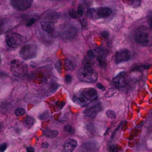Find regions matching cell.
<instances>
[{
  "instance_id": "14",
  "label": "cell",
  "mask_w": 152,
  "mask_h": 152,
  "mask_svg": "<svg viewBox=\"0 0 152 152\" xmlns=\"http://www.w3.org/2000/svg\"><path fill=\"white\" fill-rule=\"evenodd\" d=\"M77 146V141L74 140H68L64 144V149L65 151L71 152L74 151L76 148V147Z\"/></svg>"
},
{
  "instance_id": "25",
  "label": "cell",
  "mask_w": 152,
  "mask_h": 152,
  "mask_svg": "<svg viewBox=\"0 0 152 152\" xmlns=\"http://www.w3.org/2000/svg\"><path fill=\"white\" fill-rule=\"evenodd\" d=\"M148 23H149L151 28H152V12H151L150 14L148 15Z\"/></svg>"
},
{
  "instance_id": "29",
  "label": "cell",
  "mask_w": 152,
  "mask_h": 152,
  "mask_svg": "<svg viewBox=\"0 0 152 152\" xmlns=\"http://www.w3.org/2000/svg\"><path fill=\"white\" fill-rule=\"evenodd\" d=\"M102 35L103 36L104 38H108V33L106 32V31H105V32H102Z\"/></svg>"
},
{
  "instance_id": "19",
  "label": "cell",
  "mask_w": 152,
  "mask_h": 152,
  "mask_svg": "<svg viewBox=\"0 0 152 152\" xmlns=\"http://www.w3.org/2000/svg\"><path fill=\"white\" fill-rule=\"evenodd\" d=\"M107 117H109L110 119H115L116 118V113L114 111H111V110H108L106 112Z\"/></svg>"
},
{
  "instance_id": "8",
  "label": "cell",
  "mask_w": 152,
  "mask_h": 152,
  "mask_svg": "<svg viewBox=\"0 0 152 152\" xmlns=\"http://www.w3.org/2000/svg\"><path fill=\"white\" fill-rule=\"evenodd\" d=\"M37 52V46L34 45H26L21 48L19 51L20 56L23 59H31L35 57Z\"/></svg>"
},
{
  "instance_id": "4",
  "label": "cell",
  "mask_w": 152,
  "mask_h": 152,
  "mask_svg": "<svg viewBox=\"0 0 152 152\" xmlns=\"http://www.w3.org/2000/svg\"><path fill=\"white\" fill-rule=\"evenodd\" d=\"M79 77L83 81L93 83L97 80L98 75L97 73L94 71V69L92 68L91 66L85 65L84 68H82L81 71L79 73Z\"/></svg>"
},
{
  "instance_id": "26",
  "label": "cell",
  "mask_w": 152,
  "mask_h": 152,
  "mask_svg": "<svg viewBox=\"0 0 152 152\" xmlns=\"http://www.w3.org/2000/svg\"><path fill=\"white\" fill-rule=\"evenodd\" d=\"M71 80H72V77H71V75L68 74V75L65 76V80H66L67 83H71Z\"/></svg>"
},
{
  "instance_id": "17",
  "label": "cell",
  "mask_w": 152,
  "mask_h": 152,
  "mask_svg": "<svg viewBox=\"0 0 152 152\" xmlns=\"http://www.w3.org/2000/svg\"><path fill=\"white\" fill-rule=\"evenodd\" d=\"M44 134L46 137L50 138H55L57 137L58 132L56 131H52V130H45L44 132Z\"/></svg>"
},
{
  "instance_id": "27",
  "label": "cell",
  "mask_w": 152,
  "mask_h": 152,
  "mask_svg": "<svg viewBox=\"0 0 152 152\" xmlns=\"http://www.w3.org/2000/svg\"><path fill=\"white\" fill-rule=\"evenodd\" d=\"M56 69H57L58 71H59V72H61V69H62V65H61L60 62H58L57 63H56Z\"/></svg>"
},
{
  "instance_id": "5",
  "label": "cell",
  "mask_w": 152,
  "mask_h": 152,
  "mask_svg": "<svg viewBox=\"0 0 152 152\" xmlns=\"http://www.w3.org/2000/svg\"><path fill=\"white\" fill-rule=\"evenodd\" d=\"M10 71L16 77H25L28 74V66L22 61L15 59L10 63Z\"/></svg>"
},
{
  "instance_id": "12",
  "label": "cell",
  "mask_w": 152,
  "mask_h": 152,
  "mask_svg": "<svg viewBox=\"0 0 152 152\" xmlns=\"http://www.w3.org/2000/svg\"><path fill=\"white\" fill-rule=\"evenodd\" d=\"M102 107L101 103L96 104V105L93 107H91V108H88V109H86L85 111L84 114L86 117H91V118H93V117H95L99 112H100L101 110H102Z\"/></svg>"
},
{
  "instance_id": "1",
  "label": "cell",
  "mask_w": 152,
  "mask_h": 152,
  "mask_svg": "<svg viewBox=\"0 0 152 152\" xmlns=\"http://www.w3.org/2000/svg\"><path fill=\"white\" fill-rule=\"evenodd\" d=\"M97 93L94 88H84L77 92L74 96V102L80 106H86L94 101Z\"/></svg>"
},
{
  "instance_id": "15",
  "label": "cell",
  "mask_w": 152,
  "mask_h": 152,
  "mask_svg": "<svg viewBox=\"0 0 152 152\" xmlns=\"http://www.w3.org/2000/svg\"><path fill=\"white\" fill-rule=\"evenodd\" d=\"M63 65L65 68L68 71H74V68H75L74 63L70 59H65L63 61Z\"/></svg>"
},
{
  "instance_id": "9",
  "label": "cell",
  "mask_w": 152,
  "mask_h": 152,
  "mask_svg": "<svg viewBox=\"0 0 152 152\" xmlns=\"http://www.w3.org/2000/svg\"><path fill=\"white\" fill-rule=\"evenodd\" d=\"M10 3L16 10H25L31 7L33 0H10Z\"/></svg>"
},
{
  "instance_id": "28",
  "label": "cell",
  "mask_w": 152,
  "mask_h": 152,
  "mask_svg": "<svg viewBox=\"0 0 152 152\" xmlns=\"http://www.w3.org/2000/svg\"><path fill=\"white\" fill-rule=\"evenodd\" d=\"M6 148H7V144L4 143V144H2L1 146H0V151H4L6 150Z\"/></svg>"
},
{
  "instance_id": "24",
  "label": "cell",
  "mask_w": 152,
  "mask_h": 152,
  "mask_svg": "<svg viewBox=\"0 0 152 152\" xmlns=\"http://www.w3.org/2000/svg\"><path fill=\"white\" fill-rule=\"evenodd\" d=\"M35 22H36L35 18H31V19H29V20H28V23H27V26H31L33 24L35 23Z\"/></svg>"
},
{
  "instance_id": "2",
  "label": "cell",
  "mask_w": 152,
  "mask_h": 152,
  "mask_svg": "<svg viewBox=\"0 0 152 152\" xmlns=\"http://www.w3.org/2000/svg\"><path fill=\"white\" fill-rule=\"evenodd\" d=\"M134 39L137 42L143 46L152 45V34L148 28L140 26L135 31Z\"/></svg>"
},
{
  "instance_id": "16",
  "label": "cell",
  "mask_w": 152,
  "mask_h": 152,
  "mask_svg": "<svg viewBox=\"0 0 152 152\" xmlns=\"http://www.w3.org/2000/svg\"><path fill=\"white\" fill-rule=\"evenodd\" d=\"M128 4L131 5L133 7H138L140 6L141 1L140 0H124Z\"/></svg>"
},
{
  "instance_id": "10",
  "label": "cell",
  "mask_w": 152,
  "mask_h": 152,
  "mask_svg": "<svg viewBox=\"0 0 152 152\" xmlns=\"http://www.w3.org/2000/svg\"><path fill=\"white\" fill-rule=\"evenodd\" d=\"M131 56V52L129 50H123L118 51L115 55V62L117 64L122 63V62H127V61L130 60Z\"/></svg>"
},
{
  "instance_id": "33",
  "label": "cell",
  "mask_w": 152,
  "mask_h": 152,
  "mask_svg": "<svg viewBox=\"0 0 152 152\" xmlns=\"http://www.w3.org/2000/svg\"><path fill=\"white\" fill-rule=\"evenodd\" d=\"M0 28H1V24H0Z\"/></svg>"
},
{
  "instance_id": "21",
  "label": "cell",
  "mask_w": 152,
  "mask_h": 152,
  "mask_svg": "<svg viewBox=\"0 0 152 152\" xmlns=\"http://www.w3.org/2000/svg\"><path fill=\"white\" fill-rule=\"evenodd\" d=\"M25 113V109H23V108H18V109H16V111H15V114H16L17 117H20V116L24 115Z\"/></svg>"
},
{
  "instance_id": "22",
  "label": "cell",
  "mask_w": 152,
  "mask_h": 152,
  "mask_svg": "<svg viewBox=\"0 0 152 152\" xmlns=\"http://www.w3.org/2000/svg\"><path fill=\"white\" fill-rule=\"evenodd\" d=\"M64 130H65V132H68V133H69V134H74V129H73V128L71 127V126H65V128H64Z\"/></svg>"
},
{
  "instance_id": "6",
  "label": "cell",
  "mask_w": 152,
  "mask_h": 152,
  "mask_svg": "<svg viewBox=\"0 0 152 152\" xmlns=\"http://www.w3.org/2000/svg\"><path fill=\"white\" fill-rule=\"evenodd\" d=\"M25 41V37L16 33H10L6 37L7 45L11 48H16L22 45Z\"/></svg>"
},
{
  "instance_id": "13",
  "label": "cell",
  "mask_w": 152,
  "mask_h": 152,
  "mask_svg": "<svg viewBox=\"0 0 152 152\" xmlns=\"http://www.w3.org/2000/svg\"><path fill=\"white\" fill-rule=\"evenodd\" d=\"M54 22L53 20L47 19V20L42 21L41 22L42 28L49 34H52L54 31Z\"/></svg>"
},
{
  "instance_id": "11",
  "label": "cell",
  "mask_w": 152,
  "mask_h": 152,
  "mask_svg": "<svg viewBox=\"0 0 152 152\" xmlns=\"http://www.w3.org/2000/svg\"><path fill=\"white\" fill-rule=\"evenodd\" d=\"M113 83L114 86L118 88H122L126 86V72H121L118 74L113 80Z\"/></svg>"
},
{
  "instance_id": "31",
  "label": "cell",
  "mask_w": 152,
  "mask_h": 152,
  "mask_svg": "<svg viewBox=\"0 0 152 152\" xmlns=\"http://www.w3.org/2000/svg\"><path fill=\"white\" fill-rule=\"evenodd\" d=\"M97 86H98V88H101L102 89V90H105V88H104V86H102V85H101V84H97Z\"/></svg>"
},
{
  "instance_id": "7",
  "label": "cell",
  "mask_w": 152,
  "mask_h": 152,
  "mask_svg": "<svg viewBox=\"0 0 152 152\" xmlns=\"http://www.w3.org/2000/svg\"><path fill=\"white\" fill-rule=\"evenodd\" d=\"M59 36L65 39H71L77 34V29L74 25L65 24L60 28L59 31Z\"/></svg>"
},
{
  "instance_id": "18",
  "label": "cell",
  "mask_w": 152,
  "mask_h": 152,
  "mask_svg": "<svg viewBox=\"0 0 152 152\" xmlns=\"http://www.w3.org/2000/svg\"><path fill=\"white\" fill-rule=\"evenodd\" d=\"M34 123H35V120H34V119L32 117H28L25 120V126L28 128H31V126H33Z\"/></svg>"
},
{
  "instance_id": "23",
  "label": "cell",
  "mask_w": 152,
  "mask_h": 152,
  "mask_svg": "<svg viewBox=\"0 0 152 152\" xmlns=\"http://www.w3.org/2000/svg\"><path fill=\"white\" fill-rule=\"evenodd\" d=\"M116 93H117V90H116V89H114V88H112V89H110V90L108 91L107 92L106 94H105V95L110 94V95L108 96V97H111V96H113L114 95H115Z\"/></svg>"
},
{
  "instance_id": "3",
  "label": "cell",
  "mask_w": 152,
  "mask_h": 152,
  "mask_svg": "<svg viewBox=\"0 0 152 152\" xmlns=\"http://www.w3.org/2000/svg\"><path fill=\"white\" fill-rule=\"evenodd\" d=\"M111 13L112 10L109 7H96V8L88 9L87 11V16L91 19H99L108 17L111 14Z\"/></svg>"
},
{
  "instance_id": "32",
  "label": "cell",
  "mask_w": 152,
  "mask_h": 152,
  "mask_svg": "<svg viewBox=\"0 0 152 152\" xmlns=\"http://www.w3.org/2000/svg\"><path fill=\"white\" fill-rule=\"evenodd\" d=\"M42 146L43 148H48V142H43Z\"/></svg>"
},
{
  "instance_id": "30",
  "label": "cell",
  "mask_w": 152,
  "mask_h": 152,
  "mask_svg": "<svg viewBox=\"0 0 152 152\" xmlns=\"http://www.w3.org/2000/svg\"><path fill=\"white\" fill-rule=\"evenodd\" d=\"M27 151H29V152H34L35 151V149L31 147H29V148H27Z\"/></svg>"
},
{
  "instance_id": "20",
  "label": "cell",
  "mask_w": 152,
  "mask_h": 152,
  "mask_svg": "<svg viewBox=\"0 0 152 152\" xmlns=\"http://www.w3.org/2000/svg\"><path fill=\"white\" fill-rule=\"evenodd\" d=\"M69 15L71 17L74 18V19H77L78 17V13H77V10H75L74 9H72L69 11Z\"/></svg>"
}]
</instances>
